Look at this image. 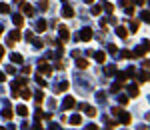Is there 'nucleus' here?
<instances>
[{
  "label": "nucleus",
  "instance_id": "obj_16",
  "mask_svg": "<svg viewBox=\"0 0 150 130\" xmlns=\"http://www.w3.org/2000/svg\"><path fill=\"white\" fill-rule=\"evenodd\" d=\"M36 30H38V32H44V30H46V20H38Z\"/></svg>",
  "mask_w": 150,
  "mask_h": 130
},
{
  "label": "nucleus",
  "instance_id": "obj_19",
  "mask_svg": "<svg viewBox=\"0 0 150 130\" xmlns=\"http://www.w3.org/2000/svg\"><path fill=\"white\" fill-rule=\"evenodd\" d=\"M70 124H74V126H78V124H82V118H80V116L76 114V116H72V118H70Z\"/></svg>",
  "mask_w": 150,
  "mask_h": 130
},
{
  "label": "nucleus",
  "instance_id": "obj_28",
  "mask_svg": "<svg viewBox=\"0 0 150 130\" xmlns=\"http://www.w3.org/2000/svg\"><path fill=\"white\" fill-rule=\"evenodd\" d=\"M140 20H144V22H148V12H146V10H144V12L140 14Z\"/></svg>",
  "mask_w": 150,
  "mask_h": 130
},
{
  "label": "nucleus",
  "instance_id": "obj_11",
  "mask_svg": "<svg viewBox=\"0 0 150 130\" xmlns=\"http://www.w3.org/2000/svg\"><path fill=\"white\" fill-rule=\"evenodd\" d=\"M10 60H12V64H14V62H16V64H22V62H24L22 54H12V56H10Z\"/></svg>",
  "mask_w": 150,
  "mask_h": 130
},
{
  "label": "nucleus",
  "instance_id": "obj_34",
  "mask_svg": "<svg viewBox=\"0 0 150 130\" xmlns=\"http://www.w3.org/2000/svg\"><path fill=\"white\" fill-rule=\"evenodd\" d=\"M6 72L8 74H14V66H6Z\"/></svg>",
  "mask_w": 150,
  "mask_h": 130
},
{
  "label": "nucleus",
  "instance_id": "obj_31",
  "mask_svg": "<svg viewBox=\"0 0 150 130\" xmlns=\"http://www.w3.org/2000/svg\"><path fill=\"white\" fill-rule=\"evenodd\" d=\"M108 52H110V54H116L118 50H116V46H114V44H110V48H108Z\"/></svg>",
  "mask_w": 150,
  "mask_h": 130
},
{
  "label": "nucleus",
  "instance_id": "obj_35",
  "mask_svg": "<svg viewBox=\"0 0 150 130\" xmlns=\"http://www.w3.org/2000/svg\"><path fill=\"white\" fill-rule=\"evenodd\" d=\"M22 72H24V74H30L32 70H30V66H24V68H22Z\"/></svg>",
  "mask_w": 150,
  "mask_h": 130
},
{
  "label": "nucleus",
  "instance_id": "obj_14",
  "mask_svg": "<svg viewBox=\"0 0 150 130\" xmlns=\"http://www.w3.org/2000/svg\"><path fill=\"white\" fill-rule=\"evenodd\" d=\"M88 64H90V62H88V60H84V58H78V62H76V66H78V68H88Z\"/></svg>",
  "mask_w": 150,
  "mask_h": 130
},
{
  "label": "nucleus",
  "instance_id": "obj_30",
  "mask_svg": "<svg viewBox=\"0 0 150 130\" xmlns=\"http://www.w3.org/2000/svg\"><path fill=\"white\" fill-rule=\"evenodd\" d=\"M104 8H106V12H108V14H112V10H114L112 4H104Z\"/></svg>",
  "mask_w": 150,
  "mask_h": 130
},
{
  "label": "nucleus",
  "instance_id": "obj_17",
  "mask_svg": "<svg viewBox=\"0 0 150 130\" xmlns=\"http://www.w3.org/2000/svg\"><path fill=\"white\" fill-rule=\"evenodd\" d=\"M128 92H130V96H138V86L136 84H130L128 86Z\"/></svg>",
  "mask_w": 150,
  "mask_h": 130
},
{
  "label": "nucleus",
  "instance_id": "obj_29",
  "mask_svg": "<svg viewBox=\"0 0 150 130\" xmlns=\"http://www.w3.org/2000/svg\"><path fill=\"white\" fill-rule=\"evenodd\" d=\"M122 58H132V52H130V50H124V52H122Z\"/></svg>",
  "mask_w": 150,
  "mask_h": 130
},
{
  "label": "nucleus",
  "instance_id": "obj_45",
  "mask_svg": "<svg viewBox=\"0 0 150 130\" xmlns=\"http://www.w3.org/2000/svg\"><path fill=\"white\" fill-rule=\"evenodd\" d=\"M0 130H4V128H0Z\"/></svg>",
  "mask_w": 150,
  "mask_h": 130
},
{
  "label": "nucleus",
  "instance_id": "obj_21",
  "mask_svg": "<svg viewBox=\"0 0 150 130\" xmlns=\"http://www.w3.org/2000/svg\"><path fill=\"white\" fill-rule=\"evenodd\" d=\"M36 82H38V84H40L42 88L46 86V80H44V76H42V74H38V76H36Z\"/></svg>",
  "mask_w": 150,
  "mask_h": 130
},
{
  "label": "nucleus",
  "instance_id": "obj_36",
  "mask_svg": "<svg viewBox=\"0 0 150 130\" xmlns=\"http://www.w3.org/2000/svg\"><path fill=\"white\" fill-rule=\"evenodd\" d=\"M120 104H128V98L126 96H120Z\"/></svg>",
  "mask_w": 150,
  "mask_h": 130
},
{
  "label": "nucleus",
  "instance_id": "obj_33",
  "mask_svg": "<svg viewBox=\"0 0 150 130\" xmlns=\"http://www.w3.org/2000/svg\"><path fill=\"white\" fill-rule=\"evenodd\" d=\"M40 8H42V10H46V8H48V2H46V0H42V2H40Z\"/></svg>",
  "mask_w": 150,
  "mask_h": 130
},
{
  "label": "nucleus",
  "instance_id": "obj_32",
  "mask_svg": "<svg viewBox=\"0 0 150 130\" xmlns=\"http://www.w3.org/2000/svg\"><path fill=\"white\" fill-rule=\"evenodd\" d=\"M42 98H44V96H42V92H36V102H38V104L42 102Z\"/></svg>",
  "mask_w": 150,
  "mask_h": 130
},
{
  "label": "nucleus",
  "instance_id": "obj_40",
  "mask_svg": "<svg viewBox=\"0 0 150 130\" xmlns=\"http://www.w3.org/2000/svg\"><path fill=\"white\" fill-rule=\"evenodd\" d=\"M2 58H4V48L0 46V60H2Z\"/></svg>",
  "mask_w": 150,
  "mask_h": 130
},
{
  "label": "nucleus",
  "instance_id": "obj_43",
  "mask_svg": "<svg viewBox=\"0 0 150 130\" xmlns=\"http://www.w3.org/2000/svg\"><path fill=\"white\" fill-rule=\"evenodd\" d=\"M2 32H4V28H2V26H0V36H2Z\"/></svg>",
  "mask_w": 150,
  "mask_h": 130
},
{
  "label": "nucleus",
  "instance_id": "obj_44",
  "mask_svg": "<svg viewBox=\"0 0 150 130\" xmlns=\"http://www.w3.org/2000/svg\"><path fill=\"white\" fill-rule=\"evenodd\" d=\"M104 130H112V126H108V128H104Z\"/></svg>",
  "mask_w": 150,
  "mask_h": 130
},
{
  "label": "nucleus",
  "instance_id": "obj_10",
  "mask_svg": "<svg viewBox=\"0 0 150 130\" xmlns=\"http://www.w3.org/2000/svg\"><path fill=\"white\" fill-rule=\"evenodd\" d=\"M94 58H96V62H100V64H104V62H106V54H104L102 50H98V52L94 54Z\"/></svg>",
  "mask_w": 150,
  "mask_h": 130
},
{
  "label": "nucleus",
  "instance_id": "obj_12",
  "mask_svg": "<svg viewBox=\"0 0 150 130\" xmlns=\"http://www.w3.org/2000/svg\"><path fill=\"white\" fill-rule=\"evenodd\" d=\"M12 20H14V24H16V26H22V24H24V18H22L20 14H14V16H12Z\"/></svg>",
  "mask_w": 150,
  "mask_h": 130
},
{
  "label": "nucleus",
  "instance_id": "obj_38",
  "mask_svg": "<svg viewBox=\"0 0 150 130\" xmlns=\"http://www.w3.org/2000/svg\"><path fill=\"white\" fill-rule=\"evenodd\" d=\"M134 2H136L138 6H144V4H146V0H134Z\"/></svg>",
  "mask_w": 150,
  "mask_h": 130
},
{
  "label": "nucleus",
  "instance_id": "obj_26",
  "mask_svg": "<svg viewBox=\"0 0 150 130\" xmlns=\"http://www.w3.org/2000/svg\"><path fill=\"white\" fill-rule=\"evenodd\" d=\"M32 40H34V46H36V48H42V46H44V42L38 40V38H32Z\"/></svg>",
  "mask_w": 150,
  "mask_h": 130
},
{
  "label": "nucleus",
  "instance_id": "obj_27",
  "mask_svg": "<svg viewBox=\"0 0 150 130\" xmlns=\"http://www.w3.org/2000/svg\"><path fill=\"white\" fill-rule=\"evenodd\" d=\"M106 72L108 74H116V66H106Z\"/></svg>",
  "mask_w": 150,
  "mask_h": 130
},
{
  "label": "nucleus",
  "instance_id": "obj_24",
  "mask_svg": "<svg viewBox=\"0 0 150 130\" xmlns=\"http://www.w3.org/2000/svg\"><path fill=\"white\" fill-rule=\"evenodd\" d=\"M100 12H102V6H94V8H92V14H94V16H98Z\"/></svg>",
  "mask_w": 150,
  "mask_h": 130
},
{
  "label": "nucleus",
  "instance_id": "obj_9",
  "mask_svg": "<svg viewBox=\"0 0 150 130\" xmlns=\"http://www.w3.org/2000/svg\"><path fill=\"white\" fill-rule=\"evenodd\" d=\"M62 16H64V18H72V16H74V10H72L70 6H64V8H62Z\"/></svg>",
  "mask_w": 150,
  "mask_h": 130
},
{
  "label": "nucleus",
  "instance_id": "obj_41",
  "mask_svg": "<svg viewBox=\"0 0 150 130\" xmlns=\"http://www.w3.org/2000/svg\"><path fill=\"white\" fill-rule=\"evenodd\" d=\"M0 82H4V72H0Z\"/></svg>",
  "mask_w": 150,
  "mask_h": 130
},
{
  "label": "nucleus",
  "instance_id": "obj_2",
  "mask_svg": "<svg viewBox=\"0 0 150 130\" xmlns=\"http://www.w3.org/2000/svg\"><path fill=\"white\" fill-rule=\"evenodd\" d=\"M112 114H114V116H118V120H120L122 124H128V122H130V114H128V112H124L122 108H114Z\"/></svg>",
  "mask_w": 150,
  "mask_h": 130
},
{
  "label": "nucleus",
  "instance_id": "obj_18",
  "mask_svg": "<svg viewBox=\"0 0 150 130\" xmlns=\"http://www.w3.org/2000/svg\"><path fill=\"white\" fill-rule=\"evenodd\" d=\"M2 118L10 120V118H12V110H10V108H4V110H2Z\"/></svg>",
  "mask_w": 150,
  "mask_h": 130
},
{
  "label": "nucleus",
  "instance_id": "obj_6",
  "mask_svg": "<svg viewBox=\"0 0 150 130\" xmlns=\"http://www.w3.org/2000/svg\"><path fill=\"white\" fill-rule=\"evenodd\" d=\"M20 4H22V12H24V14H30V16H32V14L36 12L32 4H28V2H20Z\"/></svg>",
  "mask_w": 150,
  "mask_h": 130
},
{
  "label": "nucleus",
  "instance_id": "obj_7",
  "mask_svg": "<svg viewBox=\"0 0 150 130\" xmlns=\"http://www.w3.org/2000/svg\"><path fill=\"white\" fill-rule=\"evenodd\" d=\"M58 34H60V40H62V42H66V40L70 38V30H68L66 26H62V28L58 30Z\"/></svg>",
  "mask_w": 150,
  "mask_h": 130
},
{
  "label": "nucleus",
  "instance_id": "obj_3",
  "mask_svg": "<svg viewBox=\"0 0 150 130\" xmlns=\"http://www.w3.org/2000/svg\"><path fill=\"white\" fill-rule=\"evenodd\" d=\"M74 106H76V100L72 96H66L64 102H62V108H64V110H70V108H74Z\"/></svg>",
  "mask_w": 150,
  "mask_h": 130
},
{
  "label": "nucleus",
  "instance_id": "obj_42",
  "mask_svg": "<svg viewBox=\"0 0 150 130\" xmlns=\"http://www.w3.org/2000/svg\"><path fill=\"white\" fill-rule=\"evenodd\" d=\"M84 2H88V4H92V2H94V0H84Z\"/></svg>",
  "mask_w": 150,
  "mask_h": 130
},
{
  "label": "nucleus",
  "instance_id": "obj_8",
  "mask_svg": "<svg viewBox=\"0 0 150 130\" xmlns=\"http://www.w3.org/2000/svg\"><path fill=\"white\" fill-rule=\"evenodd\" d=\"M78 108H80V110H86L88 116H96V108H92V106H88V104H80Z\"/></svg>",
  "mask_w": 150,
  "mask_h": 130
},
{
  "label": "nucleus",
  "instance_id": "obj_4",
  "mask_svg": "<svg viewBox=\"0 0 150 130\" xmlns=\"http://www.w3.org/2000/svg\"><path fill=\"white\" fill-rule=\"evenodd\" d=\"M80 40H84V42L92 40V30H90V28H82V30H80Z\"/></svg>",
  "mask_w": 150,
  "mask_h": 130
},
{
  "label": "nucleus",
  "instance_id": "obj_37",
  "mask_svg": "<svg viewBox=\"0 0 150 130\" xmlns=\"http://www.w3.org/2000/svg\"><path fill=\"white\" fill-rule=\"evenodd\" d=\"M58 88H60V90H66V88H68V82H62V84H60Z\"/></svg>",
  "mask_w": 150,
  "mask_h": 130
},
{
  "label": "nucleus",
  "instance_id": "obj_25",
  "mask_svg": "<svg viewBox=\"0 0 150 130\" xmlns=\"http://www.w3.org/2000/svg\"><path fill=\"white\" fill-rule=\"evenodd\" d=\"M130 30H132V32H134V30H138V22H136V20H132V22H130Z\"/></svg>",
  "mask_w": 150,
  "mask_h": 130
},
{
  "label": "nucleus",
  "instance_id": "obj_20",
  "mask_svg": "<svg viewBox=\"0 0 150 130\" xmlns=\"http://www.w3.org/2000/svg\"><path fill=\"white\" fill-rule=\"evenodd\" d=\"M138 82H148V72L144 70V72H140V76H138Z\"/></svg>",
  "mask_w": 150,
  "mask_h": 130
},
{
  "label": "nucleus",
  "instance_id": "obj_5",
  "mask_svg": "<svg viewBox=\"0 0 150 130\" xmlns=\"http://www.w3.org/2000/svg\"><path fill=\"white\" fill-rule=\"evenodd\" d=\"M20 40V32L18 30H12L10 34H8V46H12L14 42H18Z\"/></svg>",
  "mask_w": 150,
  "mask_h": 130
},
{
  "label": "nucleus",
  "instance_id": "obj_1",
  "mask_svg": "<svg viewBox=\"0 0 150 130\" xmlns=\"http://www.w3.org/2000/svg\"><path fill=\"white\" fill-rule=\"evenodd\" d=\"M38 72H40L42 76H44V74L50 76V74H52V66H50V62H48V60H40V62H38Z\"/></svg>",
  "mask_w": 150,
  "mask_h": 130
},
{
  "label": "nucleus",
  "instance_id": "obj_23",
  "mask_svg": "<svg viewBox=\"0 0 150 130\" xmlns=\"http://www.w3.org/2000/svg\"><path fill=\"white\" fill-rule=\"evenodd\" d=\"M122 88V82H116V84H112V88H110V92H118Z\"/></svg>",
  "mask_w": 150,
  "mask_h": 130
},
{
  "label": "nucleus",
  "instance_id": "obj_15",
  "mask_svg": "<svg viewBox=\"0 0 150 130\" xmlns=\"http://www.w3.org/2000/svg\"><path fill=\"white\" fill-rule=\"evenodd\" d=\"M10 12V6L6 2H0V14H8Z\"/></svg>",
  "mask_w": 150,
  "mask_h": 130
},
{
  "label": "nucleus",
  "instance_id": "obj_22",
  "mask_svg": "<svg viewBox=\"0 0 150 130\" xmlns=\"http://www.w3.org/2000/svg\"><path fill=\"white\" fill-rule=\"evenodd\" d=\"M18 114H20V116H26V114H28V108H26V106H18Z\"/></svg>",
  "mask_w": 150,
  "mask_h": 130
},
{
  "label": "nucleus",
  "instance_id": "obj_39",
  "mask_svg": "<svg viewBox=\"0 0 150 130\" xmlns=\"http://www.w3.org/2000/svg\"><path fill=\"white\" fill-rule=\"evenodd\" d=\"M88 130H98V126H96V124H90V126H88Z\"/></svg>",
  "mask_w": 150,
  "mask_h": 130
},
{
  "label": "nucleus",
  "instance_id": "obj_13",
  "mask_svg": "<svg viewBox=\"0 0 150 130\" xmlns=\"http://www.w3.org/2000/svg\"><path fill=\"white\" fill-rule=\"evenodd\" d=\"M116 34H118L120 38H126V34H128V30H126L124 26H118V28H116Z\"/></svg>",
  "mask_w": 150,
  "mask_h": 130
}]
</instances>
